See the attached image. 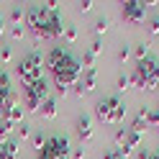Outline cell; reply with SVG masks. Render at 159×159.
I'll return each instance as SVG.
<instances>
[{"instance_id":"d4e9b609","label":"cell","mask_w":159,"mask_h":159,"mask_svg":"<svg viewBox=\"0 0 159 159\" xmlns=\"http://www.w3.org/2000/svg\"><path fill=\"white\" fill-rule=\"evenodd\" d=\"M103 159H126V157L121 154V149H111V152H108Z\"/></svg>"},{"instance_id":"5b68a950","label":"cell","mask_w":159,"mask_h":159,"mask_svg":"<svg viewBox=\"0 0 159 159\" xmlns=\"http://www.w3.org/2000/svg\"><path fill=\"white\" fill-rule=\"evenodd\" d=\"M16 69H18V77H21L23 87L26 85H34L36 80H41V54H39V52L26 54Z\"/></svg>"},{"instance_id":"1f68e13d","label":"cell","mask_w":159,"mask_h":159,"mask_svg":"<svg viewBox=\"0 0 159 159\" xmlns=\"http://www.w3.org/2000/svg\"><path fill=\"white\" fill-rule=\"evenodd\" d=\"M13 39H23V28L21 26H13Z\"/></svg>"},{"instance_id":"3957f363","label":"cell","mask_w":159,"mask_h":159,"mask_svg":"<svg viewBox=\"0 0 159 159\" xmlns=\"http://www.w3.org/2000/svg\"><path fill=\"white\" fill-rule=\"evenodd\" d=\"M131 85L141 87V90H157L159 87V59L146 57L141 62H136V69L131 72Z\"/></svg>"},{"instance_id":"ba28073f","label":"cell","mask_w":159,"mask_h":159,"mask_svg":"<svg viewBox=\"0 0 159 159\" xmlns=\"http://www.w3.org/2000/svg\"><path fill=\"white\" fill-rule=\"evenodd\" d=\"M5 121L16 126V123H23V105L18 103V98L11 93V98L5 100Z\"/></svg>"},{"instance_id":"6da1fadb","label":"cell","mask_w":159,"mask_h":159,"mask_svg":"<svg viewBox=\"0 0 159 159\" xmlns=\"http://www.w3.org/2000/svg\"><path fill=\"white\" fill-rule=\"evenodd\" d=\"M46 69L54 77V87L57 93H67L69 87H75L82 77V62L64 46H54L46 54Z\"/></svg>"},{"instance_id":"8fae6325","label":"cell","mask_w":159,"mask_h":159,"mask_svg":"<svg viewBox=\"0 0 159 159\" xmlns=\"http://www.w3.org/2000/svg\"><path fill=\"white\" fill-rule=\"evenodd\" d=\"M139 144H141V136L134 134V131H126V139H123V146H121V154H131L134 149H139Z\"/></svg>"},{"instance_id":"5bb4252c","label":"cell","mask_w":159,"mask_h":159,"mask_svg":"<svg viewBox=\"0 0 159 159\" xmlns=\"http://www.w3.org/2000/svg\"><path fill=\"white\" fill-rule=\"evenodd\" d=\"M41 116L46 118V121H54L57 118V100L54 98H46V100L41 103Z\"/></svg>"},{"instance_id":"4dcf8cb0","label":"cell","mask_w":159,"mask_h":159,"mask_svg":"<svg viewBox=\"0 0 159 159\" xmlns=\"http://www.w3.org/2000/svg\"><path fill=\"white\" fill-rule=\"evenodd\" d=\"M128 57H131V49H126V46H123L121 52H118V59H121V62H126Z\"/></svg>"},{"instance_id":"7402d4cb","label":"cell","mask_w":159,"mask_h":159,"mask_svg":"<svg viewBox=\"0 0 159 159\" xmlns=\"http://www.w3.org/2000/svg\"><path fill=\"white\" fill-rule=\"evenodd\" d=\"M105 31H108V18L100 16V18L95 21V34H105Z\"/></svg>"},{"instance_id":"30bf717a","label":"cell","mask_w":159,"mask_h":159,"mask_svg":"<svg viewBox=\"0 0 159 159\" xmlns=\"http://www.w3.org/2000/svg\"><path fill=\"white\" fill-rule=\"evenodd\" d=\"M80 87H82V93H93L95 87H98V72H95V69H82Z\"/></svg>"},{"instance_id":"9c48e42d","label":"cell","mask_w":159,"mask_h":159,"mask_svg":"<svg viewBox=\"0 0 159 159\" xmlns=\"http://www.w3.org/2000/svg\"><path fill=\"white\" fill-rule=\"evenodd\" d=\"M77 136L82 139V141H93L95 131H93V121H90L87 116H80V118H77Z\"/></svg>"},{"instance_id":"83f0119b","label":"cell","mask_w":159,"mask_h":159,"mask_svg":"<svg viewBox=\"0 0 159 159\" xmlns=\"http://www.w3.org/2000/svg\"><path fill=\"white\" fill-rule=\"evenodd\" d=\"M87 52H93V54L98 57V54H100V52H103V44H100V41H93V46H90V49H87Z\"/></svg>"},{"instance_id":"8d00e7d4","label":"cell","mask_w":159,"mask_h":159,"mask_svg":"<svg viewBox=\"0 0 159 159\" xmlns=\"http://www.w3.org/2000/svg\"><path fill=\"white\" fill-rule=\"evenodd\" d=\"M157 111H159V108H157Z\"/></svg>"},{"instance_id":"2e32d148","label":"cell","mask_w":159,"mask_h":159,"mask_svg":"<svg viewBox=\"0 0 159 159\" xmlns=\"http://www.w3.org/2000/svg\"><path fill=\"white\" fill-rule=\"evenodd\" d=\"M134 57H136V62L146 59V57H149V44H146V41H144V44H136V46H134Z\"/></svg>"},{"instance_id":"d6986e66","label":"cell","mask_w":159,"mask_h":159,"mask_svg":"<svg viewBox=\"0 0 159 159\" xmlns=\"http://www.w3.org/2000/svg\"><path fill=\"white\" fill-rule=\"evenodd\" d=\"M80 62L85 64V69H95V54H93V52H85Z\"/></svg>"},{"instance_id":"ac0fdd59","label":"cell","mask_w":159,"mask_h":159,"mask_svg":"<svg viewBox=\"0 0 159 159\" xmlns=\"http://www.w3.org/2000/svg\"><path fill=\"white\" fill-rule=\"evenodd\" d=\"M62 36H64L67 44H75V41H77V28H75V26H64V34H62Z\"/></svg>"},{"instance_id":"e575fe53","label":"cell","mask_w":159,"mask_h":159,"mask_svg":"<svg viewBox=\"0 0 159 159\" xmlns=\"http://www.w3.org/2000/svg\"><path fill=\"white\" fill-rule=\"evenodd\" d=\"M3 31H5V26H3V16H0V36H3Z\"/></svg>"},{"instance_id":"836d02e7","label":"cell","mask_w":159,"mask_h":159,"mask_svg":"<svg viewBox=\"0 0 159 159\" xmlns=\"http://www.w3.org/2000/svg\"><path fill=\"white\" fill-rule=\"evenodd\" d=\"M152 157H154V154H149L146 149H144V152H139V154H136V159H152Z\"/></svg>"},{"instance_id":"8992f818","label":"cell","mask_w":159,"mask_h":159,"mask_svg":"<svg viewBox=\"0 0 159 159\" xmlns=\"http://www.w3.org/2000/svg\"><path fill=\"white\" fill-rule=\"evenodd\" d=\"M49 98V85H46V80H36L34 85H26L23 87V103L28 111H41V103Z\"/></svg>"},{"instance_id":"ffe728a7","label":"cell","mask_w":159,"mask_h":159,"mask_svg":"<svg viewBox=\"0 0 159 159\" xmlns=\"http://www.w3.org/2000/svg\"><path fill=\"white\" fill-rule=\"evenodd\" d=\"M11 21L16 26H21V21H26V13L21 11V8H13V11H11Z\"/></svg>"},{"instance_id":"9a60e30c","label":"cell","mask_w":159,"mask_h":159,"mask_svg":"<svg viewBox=\"0 0 159 159\" xmlns=\"http://www.w3.org/2000/svg\"><path fill=\"white\" fill-rule=\"evenodd\" d=\"M144 113H146V108H141V111H139V116L134 118V123H131V131L139 134V136L146 131V118H144Z\"/></svg>"},{"instance_id":"603a6c76","label":"cell","mask_w":159,"mask_h":159,"mask_svg":"<svg viewBox=\"0 0 159 159\" xmlns=\"http://www.w3.org/2000/svg\"><path fill=\"white\" fill-rule=\"evenodd\" d=\"M31 144H34V149H36V154L44 149V144H46V136H41V134H36L34 139H31Z\"/></svg>"},{"instance_id":"484cf974","label":"cell","mask_w":159,"mask_h":159,"mask_svg":"<svg viewBox=\"0 0 159 159\" xmlns=\"http://www.w3.org/2000/svg\"><path fill=\"white\" fill-rule=\"evenodd\" d=\"M28 134H31V131H28V123L23 121L21 126H18V136H21V141H23V139H28Z\"/></svg>"},{"instance_id":"d590c367","label":"cell","mask_w":159,"mask_h":159,"mask_svg":"<svg viewBox=\"0 0 159 159\" xmlns=\"http://www.w3.org/2000/svg\"><path fill=\"white\" fill-rule=\"evenodd\" d=\"M154 159H159V154H157V157H154Z\"/></svg>"},{"instance_id":"7a4b0ae2","label":"cell","mask_w":159,"mask_h":159,"mask_svg":"<svg viewBox=\"0 0 159 159\" xmlns=\"http://www.w3.org/2000/svg\"><path fill=\"white\" fill-rule=\"evenodd\" d=\"M26 26L34 34L36 41L41 39H57L64 34V23L59 11H46L44 5H31L26 11Z\"/></svg>"},{"instance_id":"cb8c5ba5","label":"cell","mask_w":159,"mask_h":159,"mask_svg":"<svg viewBox=\"0 0 159 159\" xmlns=\"http://www.w3.org/2000/svg\"><path fill=\"white\" fill-rule=\"evenodd\" d=\"M146 28H149V34H152V36H154V34H159V16H154L152 21H149V26H146Z\"/></svg>"},{"instance_id":"7c38bea8","label":"cell","mask_w":159,"mask_h":159,"mask_svg":"<svg viewBox=\"0 0 159 159\" xmlns=\"http://www.w3.org/2000/svg\"><path fill=\"white\" fill-rule=\"evenodd\" d=\"M8 98H11V77L5 69H0V108H5Z\"/></svg>"},{"instance_id":"277c9868","label":"cell","mask_w":159,"mask_h":159,"mask_svg":"<svg viewBox=\"0 0 159 159\" xmlns=\"http://www.w3.org/2000/svg\"><path fill=\"white\" fill-rule=\"evenodd\" d=\"M95 116L100 118L103 123H121L126 118V105L118 100L116 95H108V98H103V100H98Z\"/></svg>"},{"instance_id":"4316f807","label":"cell","mask_w":159,"mask_h":159,"mask_svg":"<svg viewBox=\"0 0 159 159\" xmlns=\"http://www.w3.org/2000/svg\"><path fill=\"white\" fill-rule=\"evenodd\" d=\"M11 57H13V52H11V49H0V62H11Z\"/></svg>"},{"instance_id":"4fadbf2b","label":"cell","mask_w":159,"mask_h":159,"mask_svg":"<svg viewBox=\"0 0 159 159\" xmlns=\"http://www.w3.org/2000/svg\"><path fill=\"white\" fill-rule=\"evenodd\" d=\"M18 157V141L16 139H8V141L0 144V159H16Z\"/></svg>"},{"instance_id":"f1b7e54d","label":"cell","mask_w":159,"mask_h":159,"mask_svg":"<svg viewBox=\"0 0 159 159\" xmlns=\"http://www.w3.org/2000/svg\"><path fill=\"white\" fill-rule=\"evenodd\" d=\"M72 159H85V149L80 146V149H72V154H69Z\"/></svg>"},{"instance_id":"e0dca14e","label":"cell","mask_w":159,"mask_h":159,"mask_svg":"<svg viewBox=\"0 0 159 159\" xmlns=\"http://www.w3.org/2000/svg\"><path fill=\"white\" fill-rule=\"evenodd\" d=\"M144 118H146V126H159V111H157V108H154V111H149V108H146Z\"/></svg>"},{"instance_id":"44dd1931","label":"cell","mask_w":159,"mask_h":159,"mask_svg":"<svg viewBox=\"0 0 159 159\" xmlns=\"http://www.w3.org/2000/svg\"><path fill=\"white\" fill-rule=\"evenodd\" d=\"M128 87H131V75H121V77H118V90L126 93Z\"/></svg>"},{"instance_id":"52a82bcc","label":"cell","mask_w":159,"mask_h":159,"mask_svg":"<svg viewBox=\"0 0 159 159\" xmlns=\"http://www.w3.org/2000/svg\"><path fill=\"white\" fill-rule=\"evenodd\" d=\"M149 13V5L146 3H139V0H128V3H123V21L126 23H144V18Z\"/></svg>"},{"instance_id":"74e56055","label":"cell","mask_w":159,"mask_h":159,"mask_svg":"<svg viewBox=\"0 0 159 159\" xmlns=\"http://www.w3.org/2000/svg\"><path fill=\"white\" fill-rule=\"evenodd\" d=\"M157 128H159V126H157Z\"/></svg>"},{"instance_id":"f546056e","label":"cell","mask_w":159,"mask_h":159,"mask_svg":"<svg viewBox=\"0 0 159 159\" xmlns=\"http://www.w3.org/2000/svg\"><path fill=\"white\" fill-rule=\"evenodd\" d=\"M93 5H95V3L85 0V3H80V11H82V13H90V11H93Z\"/></svg>"},{"instance_id":"d6a6232c","label":"cell","mask_w":159,"mask_h":159,"mask_svg":"<svg viewBox=\"0 0 159 159\" xmlns=\"http://www.w3.org/2000/svg\"><path fill=\"white\" fill-rule=\"evenodd\" d=\"M123 139H126V131H118V134H116V144L123 146Z\"/></svg>"}]
</instances>
